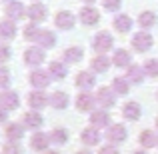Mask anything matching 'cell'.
<instances>
[{"instance_id": "obj_2", "label": "cell", "mask_w": 158, "mask_h": 154, "mask_svg": "<svg viewBox=\"0 0 158 154\" xmlns=\"http://www.w3.org/2000/svg\"><path fill=\"white\" fill-rule=\"evenodd\" d=\"M132 48L136 52H146L152 48V36L148 32H136L132 36Z\"/></svg>"}, {"instance_id": "obj_38", "label": "cell", "mask_w": 158, "mask_h": 154, "mask_svg": "<svg viewBox=\"0 0 158 154\" xmlns=\"http://www.w3.org/2000/svg\"><path fill=\"white\" fill-rule=\"evenodd\" d=\"M102 4H104V8H106V10L116 12L120 6H122V0H102Z\"/></svg>"}, {"instance_id": "obj_31", "label": "cell", "mask_w": 158, "mask_h": 154, "mask_svg": "<svg viewBox=\"0 0 158 154\" xmlns=\"http://www.w3.org/2000/svg\"><path fill=\"white\" fill-rule=\"evenodd\" d=\"M138 24H140L142 28H150V26H154V24H156V14H154V12H150V10L140 12V16H138Z\"/></svg>"}, {"instance_id": "obj_18", "label": "cell", "mask_w": 158, "mask_h": 154, "mask_svg": "<svg viewBox=\"0 0 158 154\" xmlns=\"http://www.w3.org/2000/svg\"><path fill=\"white\" fill-rule=\"evenodd\" d=\"M144 74H146V72H144V68L132 64V66H128V68H126V80L132 82V84H140L142 78H144Z\"/></svg>"}, {"instance_id": "obj_32", "label": "cell", "mask_w": 158, "mask_h": 154, "mask_svg": "<svg viewBox=\"0 0 158 154\" xmlns=\"http://www.w3.org/2000/svg\"><path fill=\"white\" fill-rule=\"evenodd\" d=\"M22 34H24V38L26 40H38V34H40V28L36 26L34 22H30V24H26V26H24V30H22Z\"/></svg>"}, {"instance_id": "obj_37", "label": "cell", "mask_w": 158, "mask_h": 154, "mask_svg": "<svg viewBox=\"0 0 158 154\" xmlns=\"http://www.w3.org/2000/svg\"><path fill=\"white\" fill-rule=\"evenodd\" d=\"M2 154H22V148L16 142H6L2 146Z\"/></svg>"}, {"instance_id": "obj_15", "label": "cell", "mask_w": 158, "mask_h": 154, "mask_svg": "<svg viewBox=\"0 0 158 154\" xmlns=\"http://www.w3.org/2000/svg\"><path fill=\"white\" fill-rule=\"evenodd\" d=\"M28 104H30L34 110H40V108H44V106H48L50 104V98L46 96L44 92H30V96H28Z\"/></svg>"}, {"instance_id": "obj_9", "label": "cell", "mask_w": 158, "mask_h": 154, "mask_svg": "<svg viewBox=\"0 0 158 154\" xmlns=\"http://www.w3.org/2000/svg\"><path fill=\"white\" fill-rule=\"evenodd\" d=\"M24 62L28 66H40L44 62L42 48H28V50H24Z\"/></svg>"}, {"instance_id": "obj_13", "label": "cell", "mask_w": 158, "mask_h": 154, "mask_svg": "<svg viewBox=\"0 0 158 154\" xmlns=\"http://www.w3.org/2000/svg\"><path fill=\"white\" fill-rule=\"evenodd\" d=\"M14 36H16L14 20H8V18L0 20V38H2V40H12Z\"/></svg>"}, {"instance_id": "obj_45", "label": "cell", "mask_w": 158, "mask_h": 154, "mask_svg": "<svg viewBox=\"0 0 158 154\" xmlns=\"http://www.w3.org/2000/svg\"><path fill=\"white\" fill-rule=\"evenodd\" d=\"M46 154H58V152H46Z\"/></svg>"}, {"instance_id": "obj_43", "label": "cell", "mask_w": 158, "mask_h": 154, "mask_svg": "<svg viewBox=\"0 0 158 154\" xmlns=\"http://www.w3.org/2000/svg\"><path fill=\"white\" fill-rule=\"evenodd\" d=\"M134 154H146V152H144V150H138V152H134Z\"/></svg>"}, {"instance_id": "obj_27", "label": "cell", "mask_w": 158, "mask_h": 154, "mask_svg": "<svg viewBox=\"0 0 158 154\" xmlns=\"http://www.w3.org/2000/svg\"><path fill=\"white\" fill-rule=\"evenodd\" d=\"M114 28L118 32H128L132 28V18L128 14H118L114 18Z\"/></svg>"}, {"instance_id": "obj_25", "label": "cell", "mask_w": 158, "mask_h": 154, "mask_svg": "<svg viewBox=\"0 0 158 154\" xmlns=\"http://www.w3.org/2000/svg\"><path fill=\"white\" fill-rule=\"evenodd\" d=\"M82 48H76V46H70L66 48L64 52H62V58H64V62H70V64H74V62H80L82 60Z\"/></svg>"}, {"instance_id": "obj_11", "label": "cell", "mask_w": 158, "mask_h": 154, "mask_svg": "<svg viewBox=\"0 0 158 154\" xmlns=\"http://www.w3.org/2000/svg\"><path fill=\"white\" fill-rule=\"evenodd\" d=\"M94 104H96V96H92V94H88V92H80L76 96V108L78 110L90 112L94 108Z\"/></svg>"}, {"instance_id": "obj_14", "label": "cell", "mask_w": 158, "mask_h": 154, "mask_svg": "<svg viewBox=\"0 0 158 154\" xmlns=\"http://www.w3.org/2000/svg\"><path fill=\"white\" fill-rule=\"evenodd\" d=\"M48 142H50V138H48L44 132H34V134H32V138H30V146H32V150H36V152L46 150V148H48Z\"/></svg>"}, {"instance_id": "obj_33", "label": "cell", "mask_w": 158, "mask_h": 154, "mask_svg": "<svg viewBox=\"0 0 158 154\" xmlns=\"http://www.w3.org/2000/svg\"><path fill=\"white\" fill-rule=\"evenodd\" d=\"M112 90H114L116 94H128V80L126 78H114L112 80Z\"/></svg>"}, {"instance_id": "obj_8", "label": "cell", "mask_w": 158, "mask_h": 154, "mask_svg": "<svg viewBox=\"0 0 158 154\" xmlns=\"http://www.w3.org/2000/svg\"><path fill=\"white\" fill-rule=\"evenodd\" d=\"M126 136H128V132H126V128H124L122 124H112V126L108 128V132H106V138L110 140L112 144L124 142V140H126Z\"/></svg>"}, {"instance_id": "obj_16", "label": "cell", "mask_w": 158, "mask_h": 154, "mask_svg": "<svg viewBox=\"0 0 158 154\" xmlns=\"http://www.w3.org/2000/svg\"><path fill=\"white\" fill-rule=\"evenodd\" d=\"M28 80H30V84L34 86V88L42 90V88H46V86H48V74L44 72V70H34V72H30Z\"/></svg>"}, {"instance_id": "obj_34", "label": "cell", "mask_w": 158, "mask_h": 154, "mask_svg": "<svg viewBox=\"0 0 158 154\" xmlns=\"http://www.w3.org/2000/svg\"><path fill=\"white\" fill-rule=\"evenodd\" d=\"M144 72L148 74V76H158V60L156 58H150V60L144 62Z\"/></svg>"}, {"instance_id": "obj_23", "label": "cell", "mask_w": 158, "mask_h": 154, "mask_svg": "<svg viewBox=\"0 0 158 154\" xmlns=\"http://www.w3.org/2000/svg\"><path fill=\"white\" fill-rule=\"evenodd\" d=\"M36 42L40 44V48H52L54 44H56V36H54V32L50 30H40V34H38V40Z\"/></svg>"}, {"instance_id": "obj_20", "label": "cell", "mask_w": 158, "mask_h": 154, "mask_svg": "<svg viewBox=\"0 0 158 154\" xmlns=\"http://www.w3.org/2000/svg\"><path fill=\"white\" fill-rule=\"evenodd\" d=\"M42 116L38 114V112H26V114H24V126L26 128H32V130H38L40 126H42Z\"/></svg>"}, {"instance_id": "obj_5", "label": "cell", "mask_w": 158, "mask_h": 154, "mask_svg": "<svg viewBox=\"0 0 158 154\" xmlns=\"http://www.w3.org/2000/svg\"><path fill=\"white\" fill-rule=\"evenodd\" d=\"M20 106V100H18V94L12 92V90H4L2 94H0V108H4V110H16V108Z\"/></svg>"}, {"instance_id": "obj_41", "label": "cell", "mask_w": 158, "mask_h": 154, "mask_svg": "<svg viewBox=\"0 0 158 154\" xmlns=\"http://www.w3.org/2000/svg\"><path fill=\"white\" fill-rule=\"evenodd\" d=\"M6 118H8L6 110H4V108H0V122H6Z\"/></svg>"}, {"instance_id": "obj_4", "label": "cell", "mask_w": 158, "mask_h": 154, "mask_svg": "<svg viewBox=\"0 0 158 154\" xmlns=\"http://www.w3.org/2000/svg\"><path fill=\"white\" fill-rule=\"evenodd\" d=\"M78 18H80L82 24L92 26V24L100 22V12H98L96 8H92V6H84V8H80V12H78Z\"/></svg>"}, {"instance_id": "obj_26", "label": "cell", "mask_w": 158, "mask_h": 154, "mask_svg": "<svg viewBox=\"0 0 158 154\" xmlns=\"http://www.w3.org/2000/svg\"><path fill=\"white\" fill-rule=\"evenodd\" d=\"M138 140H140V144H142L144 148L158 146V138H156V134L152 130H142V132H140V136H138Z\"/></svg>"}, {"instance_id": "obj_7", "label": "cell", "mask_w": 158, "mask_h": 154, "mask_svg": "<svg viewBox=\"0 0 158 154\" xmlns=\"http://www.w3.org/2000/svg\"><path fill=\"white\" fill-rule=\"evenodd\" d=\"M114 90L108 88V86H102L100 90L96 92V104H100L102 108H110L114 106Z\"/></svg>"}, {"instance_id": "obj_30", "label": "cell", "mask_w": 158, "mask_h": 154, "mask_svg": "<svg viewBox=\"0 0 158 154\" xmlns=\"http://www.w3.org/2000/svg\"><path fill=\"white\" fill-rule=\"evenodd\" d=\"M48 72H50V76H54L56 80H62V78L68 74V70L64 68L62 62H50V64H48Z\"/></svg>"}, {"instance_id": "obj_46", "label": "cell", "mask_w": 158, "mask_h": 154, "mask_svg": "<svg viewBox=\"0 0 158 154\" xmlns=\"http://www.w3.org/2000/svg\"><path fill=\"white\" fill-rule=\"evenodd\" d=\"M156 126H158V118H156Z\"/></svg>"}, {"instance_id": "obj_39", "label": "cell", "mask_w": 158, "mask_h": 154, "mask_svg": "<svg viewBox=\"0 0 158 154\" xmlns=\"http://www.w3.org/2000/svg\"><path fill=\"white\" fill-rule=\"evenodd\" d=\"M8 58H10V46L0 44V62H6Z\"/></svg>"}, {"instance_id": "obj_19", "label": "cell", "mask_w": 158, "mask_h": 154, "mask_svg": "<svg viewBox=\"0 0 158 154\" xmlns=\"http://www.w3.org/2000/svg\"><path fill=\"white\" fill-rule=\"evenodd\" d=\"M140 112H142V108H140L138 102H126V104H124V108H122L124 118H128V120H138L140 118Z\"/></svg>"}, {"instance_id": "obj_21", "label": "cell", "mask_w": 158, "mask_h": 154, "mask_svg": "<svg viewBox=\"0 0 158 154\" xmlns=\"http://www.w3.org/2000/svg\"><path fill=\"white\" fill-rule=\"evenodd\" d=\"M108 112L106 110H96V112H92L90 114V124H92V128H102V126H106L108 124Z\"/></svg>"}, {"instance_id": "obj_22", "label": "cell", "mask_w": 158, "mask_h": 154, "mask_svg": "<svg viewBox=\"0 0 158 154\" xmlns=\"http://www.w3.org/2000/svg\"><path fill=\"white\" fill-rule=\"evenodd\" d=\"M76 86L82 90H90L94 86V76L92 72H78L76 74Z\"/></svg>"}, {"instance_id": "obj_24", "label": "cell", "mask_w": 158, "mask_h": 154, "mask_svg": "<svg viewBox=\"0 0 158 154\" xmlns=\"http://www.w3.org/2000/svg\"><path fill=\"white\" fill-rule=\"evenodd\" d=\"M112 64H116L118 68H128V64H130V52H126L124 48L116 50L114 56H112Z\"/></svg>"}, {"instance_id": "obj_35", "label": "cell", "mask_w": 158, "mask_h": 154, "mask_svg": "<svg viewBox=\"0 0 158 154\" xmlns=\"http://www.w3.org/2000/svg\"><path fill=\"white\" fill-rule=\"evenodd\" d=\"M50 140H52V142H56V144H64L66 140H68V132L62 130V128H56V130H52Z\"/></svg>"}, {"instance_id": "obj_44", "label": "cell", "mask_w": 158, "mask_h": 154, "mask_svg": "<svg viewBox=\"0 0 158 154\" xmlns=\"http://www.w3.org/2000/svg\"><path fill=\"white\" fill-rule=\"evenodd\" d=\"M84 2H86V4H90V2H94V0H84Z\"/></svg>"}, {"instance_id": "obj_1", "label": "cell", "mask_w": 158, "mask_h": 154, "mask_svg": "<svg viewBox=\"0 0 158 154\" xmlns=\"http://www.w3.org/2000/svg\"><path fill=\"white\" fill-rule=\"evenodd\" d=\"M112 44H114V36H112L110 32H106V30L98 32V34L94 36V40H92V46H94V50H96L98 54L108 52L112 48Z\"/></svg>"}, {"instance_id": "obj_6", "label": "cell", "mask_w": 158, "mask_h": 154, "mask_svg": "<svg viewBox=\"0 0 158 154\" xmlns=\"http://www.w3.org/2000/svg\"><path fill=\"white\" fill-rule=\"evenodd\" d=\"M26 14H28V18H30L34 24H38V22H42V20H46V16H48V8L44 6V4L36 2V4H30V8L26 10Z\"/></svg>"}, {"instance_id": "obj_36", "label": "cell", "mask_w": 158, "mask_h": 154, "mask_svg": "<svg viewBox=\"0 0 158 154\" xmlns=\"http://www.w3.org/2000/svg\"><path fill=\"white\" fill-rule=\"evenodd\" d=\"M8 86H10V72H8V68L0 66V88L6 90Z\"/></svg>"}, {"instance_id": "obj_29", "label": "cell", "mask_w": 158, "mask_h": 154, "mask_svg": "<svg viewBox=\"0 0 158 154\" xmlns=\"http://www.w3.org/2000/svg\"><path fill=\"white\" fill-rule=\"evenodd\" d=\"M90 66H92V70H96V72H104L108 66H110V58L104 56V54H98V56L92 58Z\"/></svg>"}, {"instance_id": "obj_10", "label": "cell", "mask_w": 158, "mask_h": 154, "mask_svg": "<svg viewBox=\"0 0 158 154\" xmlns=\"http://www.w3.org/2000/svg\"><path fill=\"white\" fill-rule=\"evenodd\" d=\"M54 22H56V26L58 28H62V30H70V28L74 26V14L72 12H68V10H60L56 14V18H54Z\"/></svg>"}, {"instance_id": "obj_17", "label": "cell", "mask_w": 158, "mask_h": 154, "mask_svg": "<svg viewBox=\"0 0 158 154\" xmlns=\"http://www.w3.org/2000/svg\"><path fill=\"white\" fill-rule=\"evenodd\" d=\"M80 138L86 146H96V144L100 142V134H98L96 128H84V130L80 132Z\"/></svg>"}, {"instance_id": "obj_12", "label": "cell", "mask_w": 158, "mask_h": 154, "mask_svg": "<svg viewBox=\"0 0 158 154\" xmlns=\"http://www.w3.org/2000/svg\"><path fill=\"white\" fill-rule=\"evenodd\" d=\"M4 134H6L8 142H16V140H20L24 136V124L20 122H10L6 126V130H4Z\"/></svg>"}, {"instance_id": "obj_40", "label": "cell", "mask_w": 158, "mask_h": 154, "mask_svg": "<svg viewBox=\"0 0 158 154\" xmlns=\"http://www.w3.org/2000/svg\"><path fill=\"white\" fill-rule=\"evenodd\" d=\"M98 154H120V152H118V148H114L112 144H106V146L100 148V152H98Z\"/></svg>"}, {"instance_id": "obj_42", "label": "cell", "mask_w": 158, "mask_h": 154, "mask_svg": "<svg viewBox=\"0 0 158 154\" xmlns=\"http://www.w3.org/2000/svg\"><path fill=\"white\" fill-rule=\"evenodd\" d=\"M76 154H92V152H88V150H80V152H76Z\"/></svg>"}, {"instance_id": "obj_3", "label": "cell", "mask_w": 158, "mask_h": 154, "mask_svg": "<svg viewBox=\"0 0 158 154\" xmlns=\"http://www.w3.org/2000/svg\"><path fill=\"white\" fill-rule=\"evenodd\" d=\"M4 14H6L8 20H20L24 14H26V10H24L22 2H18V0H10V2L4 6Z\"/></svg>"}, {"instance_id": "obj_28", "label": "cell", "mask_w": 158, "mask_h": 154, "mask_svg": "<svg viewBox=\"0 0 158 154\" xmlns=\"http://www.w3.org/2000/svg\"><path fill=\"white\" fill-rule=\"evenodd\" d=\"M50 106H54L56 110H62V108H66L68 106V94L66 92H54L52 96H50Z\"/></svg>"}]
</instances>
